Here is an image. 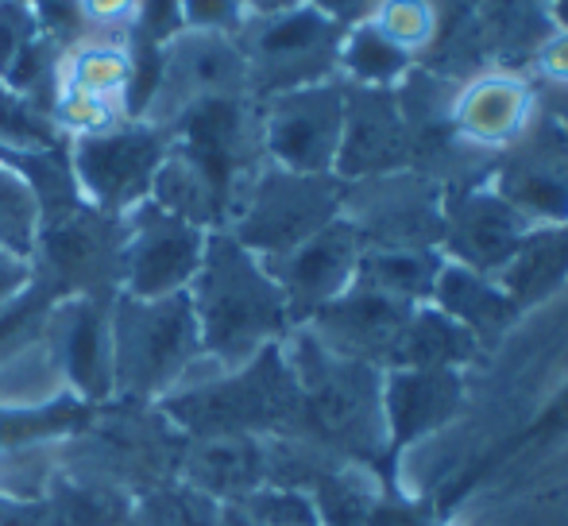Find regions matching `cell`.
Wrapping results in <instances>:
<instances>
[{
	"label": "cell",
	"mask_w": 568,
	"mask_h": 526,
	"mask_svg": "<svg viewBox=\"0 0 568 526\" xmlns=\"http://www.w3.org/2000/svg\"><path fill=\"white\" fill-rule=\"evenodd\" d=\"M298 4H306V0H244L247 20H263V16L291 12V8H298Z\"/></svg>",
	"instance_id": "obj_36"
},
{
	"label": "cell",
	"mask_w": 568,
	"mask_h": 526,
	"mask_svg": "<svg viewBox=\"0 0 568 526\" xmlns=\"http://www.w3.org/2000/svg\"><path fill=\"white\" fill-rule=\"evenodd\" d=\"M565 434H568V387H561V392L549 398L546 411H541L538 418H534L530 426H526L523 434H518L515 442L499 453V457H507V453L538 449V445H549V442H557V437H565Z\"/></svg>",
	"instance_id": "obj_32"
},
{
	"label": "cell",
	"mask_w": 568,
	"mask_h": 526,
	"mask_svg": "<svg viewBox=\"0 0 568 526\" xmlns=\"http://www.w3.org/2000/svg\"><path fill=\"white\" fill-rule=\"evenodd\" d=\"M479 341L468 330L445 317L434 302H422L406 322L403 337L395 345L387 368H434V372H460L476 356Z\"/></svg>",
	"instance_id": "obj_21"
},
{
	"label": "cell",
	"mask_w": 568,
	"mask_h": 526,
	"mask_svg": "<svg viewBox=\"0 0 568 526\" xmlns=\"http://www.w3.org/2000/svg\"><path fill=\"white\" fill-rule=\"evenodd\" d=\"M132 54L124 51L120 43H82L74 47V54L67 59V70H62V85L70 90H82V93H93L101 101H113L124 90H132Z\"/></svg>",
	"instance_id": "obj_25"
},
{
	"label": "cell",
	"mask_w": 568,
	"mask_h": 526,
	"mask_svg": "<svg viewBox=\"0 0 568 526\" xmlns=\"http://www.w3.org/2000/svg\"><path fill=\"white\" fill-rule=\"evenodd\" d=\"M43 36L39 12L28 0H0V78L16 67L23 51Z\"/></svg>",
	"instance_id": "obj_30"
},
{
	"label": "cell",
	"mask_w": 568,
	"mask_h": 526,
	"mask_svg": "<svg viewBox=\"0 0 568 526\" xmlns=\"http://www.w3.org/2000/svg\"><path fill=\"white\" fill-rule=\"evenodd\" d=\"M294 372L298 411L310 429L352 457H379L387 449V422H383V372L372 364L329 353L314 337L302 341Z\"/></svg>",
	"instance_id": "obj_2"
},
{
	"label": "cell",
	"mask_w": 568,
	"mask_h": 526,
	"mask_svg": "<svg viewBox=\"0 0 568 526\" xmlns=\"http://www.w3.org/2000/svg\"><path fill=\"white\" fill-rule=\"evenodd\" d=\"M244 523L252 526H325L314 496L294 488H255L244 496Z\"/></svg>",
	"instance_id": "obj_28"
},
{
	"label": "cell",
	"mask_w": 568,
	"mask_h": 526,
	"mask_svg": "<svg viewBox=\"0 0 568 526\" xmlns=\"http://www.w3.org/2000/svg\"><path fill=\"white\" fill-rule=\"evenodd\" d=\"M190 302L202 333V353L217 356L225 368H244L255 361L291 322L271 271L232 233H213L205 241L202 267L190 283Z\"/></svg>",
	"instance_id": "obj_1"
},
{
	"label": "cell",
	"mask_w": 568,
	"mask_h": 526,
	"mask_svg": "<svg viewBox=\"0 0 568 526\" xmlns=\"http://www.w3.org/2000/svg\"><path fill=\"white\" fill-rule=\"evenodd\" d=\"M337 74L348 78L356 90H395L414 74V59L398 43H390L372 20H364L344 31Z\"/></svg>",
	"instance_id": "obj_23"
},
{
	"label": "cell",
	"mask_w": 568,
	"mask_h": 526,
	"mask_svg": "<svg viewBox=\"0 0 568 526\" xmlns=\"http://www.w3.org/2000/svg\"><path fill=\"white\" fill-rule=\"evenodd\" d=\"M166 135L155 124L135 129H105L78 135L70 171L74 182L101 210H135L143 194H151L155 171L166 155Z\"/></svg>",
	"instance_id": "obj_9"
},
{
	"label": "cell",
	"mask_w": 568,
	"mask_h": 526,
	"mask_svg": "<svg viewBox=\"0 0 568 526\" xmlns=\"http://www.w3.org/2000/svg\"><path fill=\"white\" fill-rule=\"evenodd\" d=\"M442 267V249H364L356 267V283L367 286V291L390 294L398 302L422 306V302L434 299Z\"/></svg>",
	"instance_id": "obj_22"
},
{
	"label": "cell",
	"mask_w": 568,
	"mask_h": 526,
	"mask_svg": "<svg viewBox=\"0 0 568 526\" xmlns=\"http://www.w3.org/2000/svg\"><path fill=\"white\" fill-rule=\"evenodd\" d=\"M109 333H113V376L124 392L135 395H155L179 384L182 372L202 353L190 291L166 299L124 294Z\"/></svg>",
	"instance_id": "obj_3"
},
{
	"label": "cell",
	"mask_w": 568,
	"mask_h": 526,
	"mask_svg": "<svg viewBox=\"0 0 568 526\" xmlns=\"http://www.w3.org/2000/svg\"><path fill=\"white\" fill-rule=\"evenodd\" d=\"M530 229V221L510 210L491 186H460L442 205V249L449 252L445 260L491 279L515 256Z\"/></svg>",
	"instance_id": "obj_13"
},
{
	"label": "cell",
	"mask_w": 568,
	"mask_h": 526,
	"mask_svg": "<svg viewBox=\"0 0 568 526\" xmlns=\"http://www.w3.org/2000/svg\"><path fill=\"white\" fill-rule=\"evenodd\" d=\"M205 229L166 213L155 202L128 210L124 244H120V275L132 299H166L190 291L205 256Z\"/></svg>",
	"instance_id": "obj_8"
},
{
	"label": "cell",
	"mask_w": 568,
	"mask_h": 526,
	"mask_svg": "<svg viewBox=\"0 0 568 526\" xmlns=\"http://www.w3.org/2000/svg\"><path fill=\"white\" fill-rule=\"evenodd\" d=\"M78 12L93 28H128V23H135L140 0H78Z\"/></svg>",
	"instance_id": "obj_33"
},
{
	"label": "cell",
	"mask_w": 568,
	"mask_h": 526,
	"mask_svg": "<svg viewBox=\"0 0 568 526\" xmlns=\"http://www.w3.org/2000/svg\"><path fill=\"white\" fill-rule=\"evenodd\" d=\"M28 283H31L28 256H16V252L0 249V310H4L20 291H28Z\"/></svg>",
	"instance_id": "obj_34"
},
{
	"label": "cell",
	"mask_w": 568,
	"mask_h": 526,
	"mask_svg": "<svg viewBox=\"0 0 568 526\" xmlns=\"http://www.w3.org/2000/svg\"><path fill=\"white\" fill-rule=\"evenodd\" d=\"M36 221H39L36 194L0 159V249L16 252V256H28L31 244H36Z\"/></svg>",
	"instance_id": "obj_27"
},
{
	"label": "cell",
	"mask_w": 568,
	"mask_h": 526,
	"mask_svg": "<svg viewBox=\"0 0 568 526\" xmlns=\"http://www.w3.org/2000/svg\"><path fill=\"white\" fill-rule=\"evenodd\" d=\"M47 322L59 337L62 376H70V384H78L85 395L105 392L113 376V333L98 299H78L67 314H54Z\"/></svg>",
	"instance_id": "obj_19"
},
{
	"label": "cell",
	"mask_w": 568,
	"mask_h": 526,
	"mask_svg": "<svg viewBox=\"0 0 568 526\" xmlns=\"http://www.w3.org/2000/svg\"><path fill=\"white\" fill-rule=\"evenodd\" d=\"M0 143L4 151H47L54 143L47 117L36 113V105L8 85H0Z\"/></svg>",
	"instance_id": "obj_29"
},
{
	"label": "cell",
	"mask_w": 568,
	"mask_h": 526,
	"mask_svg": "<svg viewBox=\"0 0 568 526\" xmlns=\"http://www.w3.org/2000/svg\"><path fill=\"white\" fill-rule=\"evenodd\" d=\"M410 159V132L395 90H344V132L337 151V179H383Z\"/></svg>",
	"instance_id": "obj_15"
},
{
	"label": "cell",
	"mask_w": 568,
	"mask_h": 526,
	"mask_svg": "<svg viewBox=\"0 0 568 526\" xmlns=\"http://www.w3.org/2000/svg\"><path fill=\"white\" fill-rule=\"evenodd\" d=\"M341 23L322 16L314 4L252 20L247 43H240L247 59V90L260 98H278L302 85L333 82L341 62Z\"/></svg>",
	"instance_id": "obj_5"
},
{
	"label": "cell",
	"mask_w": 568,
	"mask_h": 526,
	"mask_svg": "<svg viewBox=\"0 0 568 526\" xmlns=\"http://www.w3.org/2000/svg\"><path fill=\"white\" fill-rule=\"evenodd\" d=\"M306 4H314L317 12L329 16L333 23H341V28L348 31L352 23L372 20V12L379 8V0H306Z\"/></svg>",
	"instance_id": "obj_35"
},
{
	"label": "cell",
	"mask_w": 568,
	"mask_h": 526,
	"mask_svg": "<svg viewBox=\"0 0 568 526\" xmlns=\"http://www.w3.org/2000/svg\"><path fill=\"white\" fill-rule=\"evenodd\" d=\"M464 406L460 372L434 368H387L383 372V422L387 449L398 453L418 437H429Z\"/></svg>",
	"instance_id": "obj_16"
},
{
	"label": "cell",
	"mask_w": 568,
	"mask_h": 526,
	"mask_svg": "<svg viewBox=\"0 0 568 526\" xmlns=\"http://www.w3.org/2000/svg\"><path fill=\"white\" fill-rule=\"evenodd\" d=\"M534 117V93L515 74H484L453 93V135L476 148H510Z\"/></svg>",
	"instance_id": "obj_17"
},
{
	"label": "cell",
	"mask_w": 568,
	"mask_h": 526,
	"mask_svg": "<svg viewBox=\"0 0 568 526\" xmlns=\"http://www.w3.org/2000/svg\"><path fill=\"white\" fill-rule=\"evenodd\" d=\"M359 256H364V236L348 218H337L286 256L263 260V267L283 291L291 317H314L356 283Z\"/></svg>",
	"instance_id": "obj_12"
},
{
	"label": "cell",
	"mask_w": 568,
	"mask_h": 526,
	"mask_svg": "<svg viewBox=\"0 0 568 526\" xmlns=\"http://www.w3.org/2000/svg\"><path fill=\"white\" fill-rule=\"evenodd\" d=\"M429 302H434L445 317H453L460 330H468L476 341H495L499 333H507L510 325H515L518 314H523L491 275H479V271L460 267V263H453V260H445Z\"/></svg>",
	"instance_id": "obj_18"
},
{
	"label": "cell",
	"mask_w": 568,
	"mask_h": 526,
	"mask_svg": "<svg viewBox=\"0 0 568 526\" xmlns=\"http://www.w3.org/2000/svg\"><path fill=\"white\" fill-rule=\"evenodd\" d=\"M344 132V85L317 82L267 98L260 113V143L271 166L294 174H333ZM337 179V174H333Z\"/></svg>",
	"instance_id": "obj_7"
},
{
	"label": "cell",
	"mask_w": 568,
	"mask_h": 526,
	"mask_svg": "<svg viewBox=\"0 0 568 526\" xmlns=\"http://www.w3.org/2000/svg\"><path fill=\"white\" fill-rule=\"evenodd\" d=\"M372 23L390 43L403 47L410 59H418L442 36V8H437V0H379Z\"/></svg>",
	"instance_id": "obj_26"
},
{
	"label": "cell",
	"mask_w": 568,
	"mask_h": 526,
	"mask_svg": "<svg viewBox=\"0 0 568 526\" xmlns=\"http://www.w3.org/2000/svg\"><path fill=\"white\" fill-rule=\"evenodd\" d=\"M445 198L429 182L403 171L367 179L356 198L344 194L341 218L356 225L364 249H437L442 244Z\"/></svg>",
	"instance_id": "obj_11"
},
{
	"label": "cell",
	"mask_w": 568,
	"mask_h": 526,
	"mask_svg": "<svg viewBox=\"0 0 568 526\" xmlns=\"http://www.w3.org/2000/svg\"><path fill=\"white\" fill-rule=\"evenodd\" d=\"M263 465H267V457H263L255 437L217 434L197 449L194 476L210 492H221V496H247V492L260 488Z\"/></svg>",
	"instance_id": "obj_24"
},
{
	"label": "cell",
	"mask_w": 568,
	"mask_h": 526,
	"mask_svg": "<svg viewBox=\"0 0 568 526\" xmlns=\"http://www.w3.org/2000/svg\"><path fill=\"white\" fill-rule=\"evenodd\" d=\"M487 186L534 229L568 225V132L546 113V121L510 143Z\"/></svg>",
	"instance_id": "obj_10"
},
{
	"label": "cell",
	"mask_w": 568,
	"mask_h": 526,
	"mask_svg": "<svg viewBox=\"0 0 568 526\" xmlns=\"http://www.w3.org/2000/svg\"><path fill=\"white\" fill-rule=\"evenodd\" d=\"M247 28L244 0H182V31L240 36Z\"/></svg>",
	"instance_id": "obj_31"
},
{
	"label": "cell",
	"mask_w": 568,
	"mask_h": 526,
	"mask_svg": "<svg viewBox=\"0 0 568 526\" xmlns=\"http://www.w3.org/2000/svg\"><path fill=\"white\" fill-rule=\"evenodd\" d=\"M247 93V59L236 36L179 31L159 47V78L148 101L151 124H171L182 113L221 98Z\"/></svg>",
	"instance_id": "obj_6"
},
{
	"label": "cell",
	"mask_w": 568,
	"mask_h": 526,
	"mask_svg": "<svg viewBox=\"0 0 568 526\" xmlns=\"http://www.w3.org/2000/svg\"><path fill=\"white\" fill-rule=\"evenodd\" d=\"M495 283L510 294L518 310L546 302L568 283V225H541L530 229L515 256L503 263Z\"/></svg>",
	"instance_id": "obj_20"
},
{
	"label": "cell",
	"mask_w": 568,
	"mask_h": 526,
	"mask_svg": "<svg viewBox=\"0 0 568 526\" xmlns=\"http://www.w3.org/2000/svg\"><path fill=\"white\" fill-rule=\"evenodd\" d=\"M344 190L333 174H294L283 166L255 171L236 210V241L252 256L278 260L341 218Z\"/></svg>",
	"instance_id": "obj_4"
},
{
	"label": "cell",
	"mask_w": 568,
	"mask_h": 526,
	"mask_svg": "<svg viewBox=\"0 0 568 526\" xmlns=\"http://www.w3.org/2000/svg\"><path fill=\"white\" fill-rule=\"evenodd\" d=\"M414 310H418L414 302H398L390 294L352 283L341 299H333L325 310H317L310 322H314V341L329 348V353L372 364V368L375 364L387 368Z\"/></svg>",
	"instance_id": "obj_14"
},
{
	"label": "cell",
	"mask_w": 568,
	"mask_h": 526,
	"mask_svg": "<svg viewBox=\"0 0 568 526\" xmlns=\"http://www.w3.org/2000/svg\"><path fill=\"white\" fill-rule=\"evenodd\" d=\"M549 117L568 132V82H554V90H549Z\"/></svg>",
	"instance_id": "obj_37"
}]
</instances>
